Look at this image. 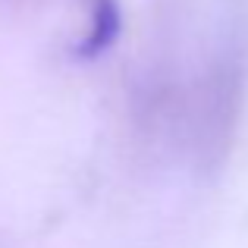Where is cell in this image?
I'll return each mask as SVG.
<instances>
[{
    "label": "cell",
    "mask_w": 248,
    "mask_h": 248,
    "mask_svg": "<svg viewBox=\"0 0 248 248\" xmlns=\"http://www.w3.org/2000/svg\"><path fill=\"white\" fill-rule=\"evenodd\" d=\"M245 104V60L239 50H226L207 66L188 101V141L195 164L204 173L223 167L239 132Z\"/></svg>",
    "instance_id": "obj_1"
},
{
    "label": "cell",
    "mask_w": 248,
    "mask_h": 248,
    "mask_svg": "<svg viewBox=\"0 0 248 248\" xmlns=\"http://www.w3.org/2000/svg\"><path fill=\"white\" fill-rule=\"evenodd\" d=\"M120 29L123 13L116 0H88V29H85V38L79 44V57L91 60V57H101L104 50H110Z\"/></svg>",
    "instance_id": "obj_2"
}]
</instances>
